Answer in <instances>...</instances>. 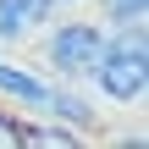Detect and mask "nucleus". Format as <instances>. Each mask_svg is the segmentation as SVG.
<instances>
[{"label":"nucleus","mask_w":149,"mask_h":149,"mask_svg":"<svg viewBox=\"0 0 149 149\" xmlns=\"http://www.w3.org/2000/svg\"><path fill=\"white\" fill-rule=\"evenodd\" d=\"M22 144L72 149V144H83V133H77V127H66V122H55V116H44V122H28V127H22Z\"/></svg>","instance_id":"6"},{"label":"nucleus","mask_w":149,"mask_h":149,"mask_svg":"<svg viewBox=\"0 0 149 149\" xmlns=\"http://www.w3.org/2000/svg\"><path fill=\"white\" fill-rule=\"evenodd\" d=\"M105 22L100 17H55L44 33H39V66L55 77V83H88L100 50H105Z\"/></svg>","instance_id":"2"},{"label":"nucleus","mask_w":149,"mask_h":149,"mask_svg":"<svg viewBox=\"0 0 149 149\" xmlns=\"http://www.w3.org/2000/svg\"><path fill=\"white\" fill-rule=\"evenodd\" d=\"M100 22L105 28H138V22H149V0H100Z\"/></svg>","instance_id":"7"},{"label":"nucleus","mask_w":149,"mask_h":149,"mask_svg":"<svg viewBox=\"0 0 149 149\" xmlns=\"http://www.w3.org/2000/svg\"><path fill=\"white\" fill-rule=\"evenodd\" d=\"M61 6H83V0H61Z\"/></svg>","instance_id":"9"},{"label":"nucleus","mask_w":149,"mask_h":149,"mask_svg":"<svg viewBox=\"0 0 149 149\" xmlns=\"http://www.w3.org/2000/svg\"><path fill=\"white\" fill-rule=\"evenodd\" d=\"M39 116H55V122L77 127L83 138H88V133H100V100H94V94H83V83H55V88H50V105H44Z\"/></svg>","instance_id":"5"},{"label":"nucleus","mask_w":149,"mask_h":149,"mask_svg":"<svg viewBox=\"0 0 149 149\" xmlns=\"http://www.w3.org/2000/svg\"><path fill=\"white\" fill-rule=\"evenodd\" d=\"M88 88H94V100H105V105H144V94H149L144 22L105 33V50H100V61H94V72H88Z\"/></svg>","instance_id":"1"},{"label":"nucleus","mask_w":149,"mask_h":149,"mask_svg":"<svg viewBox=\"0 0 149 149\" xmlns=\"http://www.w3.org/2000/svg\"><path fill=\"white\" fill-rule=\"evenodd\" d=\"M50 88H55V77H50L44 66H22V61H6V55H0V100H11L17 111L39 116V111L50 105Z\"/></svg>","instance_id":"3"},{"label":"nucleus","mask_w":149,"mask_h":149,"mask_svg":"<svg viewBox=\"0 0 149 149\" xmlns=\"http://www.w3.org/2000/svg\"><path fill=\"white\" fill-rule=\"evenodd\" d=\"M22 127H28V116L17 105H0V149H22Z\"/></svg>","instance_id":"8"},{"label":"nucleus","mask_w":149,"mask_h":149,"mask_svg":"<svg viewBox=\"0 0 149 149\" xmlns=\"http://www.w3.org/2000/svg\"><path fill=\"white\" fill-rule=\"evenodd\" d=\"M66 6L61 0H0V44H28L39 39Z\"/></svg>","instance_id":"4"}]
</instances>
